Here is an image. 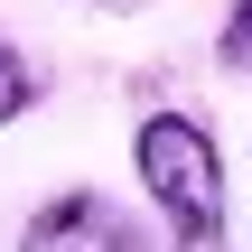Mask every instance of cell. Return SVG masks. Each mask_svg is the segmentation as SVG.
<instances>
[{
    "label": "cell",
    "instance_id": "cell-5",
    "mask_svg": "<svg viewBox=\"0 0 252 252\" xmlns=\"http://www.w3.org/2000/svg\"><path fill=\"white\" fill-rule=\"evenodd\" d=\"M103 9H140V0H103Z\"/></svg>",
    "mask_w": 252,
    "mask_h": 252
},
{
    "label": "cell",
    "instance_id": "cell-2",
    "mask_svg": "<svg viewBox=\"0 0 252 252\" xmlns=\"http://www.w3.org/2000/svg\"><path fill=\"white\" fill-rule=\"evenodd\" d=\"M19 252H150V243H140V224H131L112 196L75 187V196H47V206L28 215Z\"/></svg>",
    "mask_w": 252,
    "mask_h": 252
},
{
    "label": "cell",
    "instance_id": "cell-4",
    "mask_svg": "<svg viewBox=\"0 0 252 252\" xmlns=\"http://www.w3.org/2000/svg\"><path fill=\"white\" fill-rule=\"evenodd\" d=\"M215 56H224L234 75H252V0H234V9H224V37H215Z\"/></svg>",
    "mask_w": 252,
    "mask_h": 252
},
{
    "label": "cell",
    "instance_id": "cell-1",
    "mask_svg": "<svg viewBox=\"0 0 252 252\" xmlns=\"http://www.w3.org/2000/svg\"><path fill=\"white\" fill-rule=\"evenodd\" d=\"M131 168H140L150 206L168 215L178 252H224V159L196 112H150L131 140Z\"/></svg>",
    "mask_w": 252,
    "mask_h": 252
},
{
    "label": "cell",
    "instance_id": "cell-3",
    "mask_svg": "<svg viewBox=\"0 0 252 252\" xmlns=\"http://www.w3.org/2000/svg\"><path fill=\"white\" fill-rule=\"evenodd\" d=\"M28 103H37V65H28V56L0 37V122H19Z\"/></svg>",
    "mask_w": 252,
    "mask_h": 252
}]
</instances>
